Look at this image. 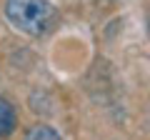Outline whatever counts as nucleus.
<instances>
[{"label":"nucleus","mask_w":150,"mask_h":140,"mask_svg":"<svg viewBox=\"0 0 150 140\" xmlns=\"http://www.w3.org/2000/svg\"><path fill=\"white\" fill-rule=\"evenodd\" d=\"M28 140H60V135L53 128H48V125H35L28 133Z\"/></svg>","instance_id":"3"},{"label":"nucleus","mask_w":150,"mask_h":140,"mask_svg":"<svg viewBox=\"0 0 150 140\" xmlns=\"http://www.w3.org/2000/svg\"><path fill=\"white\" fill-rule=\"evenodd\" d=\"M148 35H150V18H148Z\"/></svg>","instance_id":"4"},{"label":"nucleus","mask_w":150,"mask_h":140,"mask_svg":"<svg viewBox=\"0 0 150 140\" xmlns=\"http://www.w3.org/2000/svg\"><path fill=\"white\" fill-rule=\"evenodd\" d=\"M5 18L15 30L40 38L55 25V8L50 0H5Z\"/></svg>","instance_id":"1"},{"label":"nucleus","mask_w":150,"mask_h":140,"mask_svg":"<svg viewBox=\"0 0 150 140\" xmlns=\"http://www.w3.org/2000/svg\"><path fill=\"white\" fill-rule=\"evenodd\" d=\"M15 123H18L15 108H13L8 100L0 98V138H8V135L15 130Z\"/></svg>","instance_id":"2"}]
</instances>
